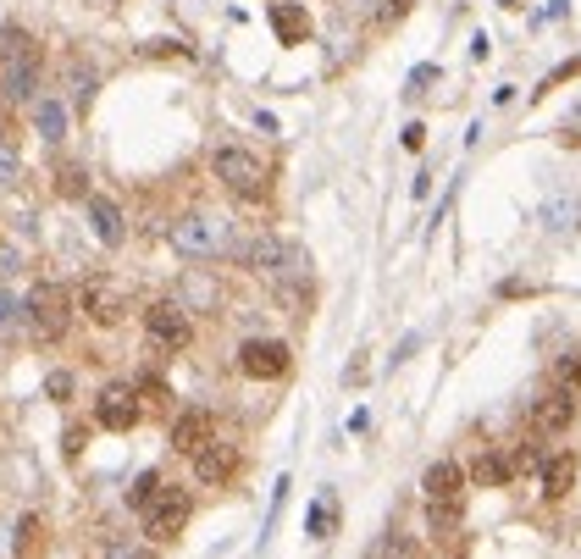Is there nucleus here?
Returning <instances> with one entry per match:
<instances>
[{
	"mask_svg": "<svg viewBox=\"0 0 581 559\" xmlns=\"http://www.w3.org/2000/svg\"><path fill=\"white\" fill-rule=\"evenodd\" d=\"M89 222H95L100 244H111V250L122 244V211H117V200H106V194H89Z\"/></svg>",
	"mask_w": 581,
	"mask_h": 559,
	"instance_id": "dca6fc26",
	"label": "nucleus"
},
{
	"mask_svg": "<svg viewBox=\"0 0 581 559\" xmlns=\"http://www.w3.org/2000/svg\"><path fill=\"white\" fill-rule=\"evenodd\" d=\"M233 471H238V449H233V443H222V438H211L200 454H194V476H200L205 488H222Z\"/></svg>",
	"mask_w": 581,
	"mask_h": 559,
	"instance_id": "f8f14e48",
	"label": "nucleus"
},
{
	"mask_svg": "<svg viewBox=\"0 0 581 559\" xmlns=\"http://www.w3.org/2000/svg\"><path fill=\"white\" fill-rule=\"evenodd\" d=\"M272 28H277L283 45H305V39H310V12H305V6H294V0H277V6H272Z\"/></svg>",
	"mask_w": 581,
	"mask_h": 559,
	"instance_id": "2eb2a0df",
	"label": "nucleus"
},
{
	"mask_svg": "<svg viewBox=\"0 0 581 559\" xmlns=\"http://www.w3.org/2000/svg\"><path fill=\"white\" fill-rule=\"evenodd\" d=\"M34 128L56 144L61 133H67V106H61V100H34Z\"/></svg>",
	"mask_w": 581,
	"mask_h": 559,
	"instance_id": "6ab92c4d",
	"label": "nucleus"
},
{
	"mask_svg": "<svg viewBox=\"0 0 581 559\" xmlns=\"http://www.w3.org/2000/svg\"><path fill=\"white\" fill-rule=\"evenodd\" d=\"M432 78H438V67H415V72H410V95H421V89H427Z\"/></svg>",
	"mask_w": 581,
	"mask_h": 559,
	"instance_id": "c9c22d12",
	"label": "nucleus"
},
{
	"mask_svg": "<svg viewBox=\"0 0 581 559\" xmlns=\"http://www.w3.org/2000/svg\"><path fill=\"white\" fill-rule=\"evenodd\" d=\"M570 488H576V454H554L543 465V493L548 499H565Z\"/></svg>",
	"mask_w": 581,
	"mask_h": 559,
	"instance_id": "f3484780",
	"label": "nucleus"
},
{
	"mask_svg": "<svg viewBox=\"0 0 581 559\" xmlns=\"http://www.w3.org/2000/svg\"><path fill=\"white\" fill-rule=\"evenodd\" d=\"M559 139H565V144H581V111L565 122V133H559Z\"/></svg>",
	"mask_w": 581,
	"mask_h": 559,
	"instance_id": "4c0bfd02",
	"label": "nucleus"
},
{
	"mask_svg": "<svg viewBox=\"0 0 581 559\" xmlns=\"http://www.w3.org/2000/svg\"><path fill=\"white\" fill-rule=\"evenodd\" d=\"M95 6H100V12H111V6H117V0H95Z\"/></svg>",
	"mask_w": 581,
	"mask_h": 559,
	"instance_id": "ea45409f",
	"label": "nucleus"
},
{
	"mask_svg": "<svg viewBox=\"0 0 581 559\" xmlns=\"http://www.w3.org/2000/svg\"><path fill=\"white\" fill-rule=\"evenodd\" d=\"M61 194H83V167H61Z\"/></svg>",
	"mask_w": 581,
	"mask_h": 559,
	"instance_id": "f704fd0d",
	"label": "nucleus"
},
{
	"mask_svg": "<svg viewBox=\"0 0 581 559\" xmlns=\"http://www.w3.org/2000/svg\"><path fill=\"white\" fill-rule=\"evenodd\" d=\"M39 95V45L28 28L0 34V100L6 106H34Z\"/></svg>",
	"mask_w": 581,
	"mask_h": 559,
	"instance_id": "f257e3e1",
	"label": "nucleus"
},
{
	"mask_svg": "<svg viewBox=\"0 0 581 559\" xmlns=\"http://www.w3.org/2000/svg\"><path fill=\"white\" fill-rule=\"evenodd\" d=\"M144 333H150L161 349H183L194 338V322H189V310H183L178 299H155V305L144 310Z\"/></svg>",
	"mask_w": 581,
	"mask_h": 559,
	"instance_id": "1a4fd4ad",
	"label": "nucleus"
},
{
	"mask_svg": "<svg viewBox=\"0 0 581 559\" xmlns=\"http://www.w3.org/2000/svg\"><path fill=\"white\" fill-rule=\"evenodd\" d=\"M404 12H410V0H388L377 12V28H393V23H404Z\"/></svg>",
	"mask_w": 581,
	"mask_h": 559,
	"instance_id": "2f4dec72",
	"label": "nucleus"
},
{
	"mask_svg": "<svg viewBox=\"0 0 581 559\" xmlns=\"http://www.w3.org/2000/svg\"><path fill=\"white\" fill-rule=\"evenodd\" d=\"M576 72H581V56L559 61V67H554V72H548V78H543V89H537V95H548V89H559V84H565V78H576Z\"/></svg>",
	"mask_w": 581,
	"mask_h": 559,
	"instance_id": "bb28decb",
	"label": "nucleus"
},
{
	"mask_svg": "<svg viewBox=\"0 0 581 559\" xmlns=\"http://www.w3.org/2000/svg\"><path fill=\"white\" fill-rule=\"evenodd\" d=\"M211 172L216 183H222L227 194H238V200H266V189H272V172H266L261 155L238 150V144H222V150L211 155Z\"/></svg>",
	"mask_w": 581,
	"mask_h": 559,
	"instance_id": "7ed1b4c3",
	"label": "nucleus"
},
{
	"mask_svg": "<svg viewBox=\"0 0 581 559\" xmlns=\"http://www.w3.org/2000/svg\"><path fill=\"white\" fill-rule=\"evenodd\" d=\"M576 427V393H543L532 405V432L537 438H565V432Z\"/></svg>",
	"mask_w": 581,
	"mask_h": 559,
	"instance_id": "9d476101",
	"label": "nucleus"
},
{
	"mask_svg": "<svg viewBox=\"0 0 581 559\" xmlns=\"http://www.w3.org/2000/svg\"><path fill=\"white\" fill-rule=\"evenodd\" d=\"M67 84H72V106L89 111V100H95V84H100V72H95V67H83V61H72Z\"/></svg>",
	"mask_w": 581,
	"mask_h": 559,
	"instance_id": "412c9836",
	"label": "nucleus"
},
{
	"mask_svg": "<svg viewBox=\"0 0 581 559\" xmlns=\"http://www.w3.org/2000/svg\"><path fill=\"white\" fill-rule=\"evenodd\" d=\"M78 305H83V316L95 327H117L122 316H128V288L117 283V277H89V283L78 288Z\"/></svg>",
	"mask_w": 581,
	"mask_h": 559,
	"instance_id": "0eeeda50",
	"label": "nucleus"
},
{
	"mask_svg": "<svg viewBox=\"0 0 581 559\" xmlns=\"http://www.w3.org/2000/svg\"><path fill=\"white\" fill-rule=\"evenodd\" d=\"M95 559H155V554L139 548V543H128V537H106V543L95 548Z\"/></svg>",
	"mask_w": 581,
	"mask_h": 559,
	"instance_id": "b1692460",
	"label": "nucleus"
},
{
	"mask_svg": "<svg viewBox=\"0 0 581 559\" xmlns=\"http://www.w3.org/2000/svg\"><path fill=\"white\" fill-rule=\"evenodd\" d=\"M460 521H465V499H454V504H427V526H432L438 537L460 532Z\"/></svg>",
	"mask_w": 581,
	"mask_h": 559,
	"instance_id": "4be33fe9",
	"label": "nucleus"
},
{
	"mask_svg": "<svg viewBox=\"0 0 581 559\" xmlns=\"http://www.w3.org/2000/svg\"><path fill=\"white\" fill-rule=\"evenodd\" d=\"M238 261H244L255 277H266V283H294V277H310V255L299 250V244H288V238H277V233L249 238L244 250H238Z\"/></svg>",
	"mask_w": 581,
	"mask_h": 559,
	"instance_id": "f03ea898",
	"label": "nucleus"
},
{
	"mask_svg": "<svg viewBox=\"0 0 581 559\" xmlns=\"http://www.w3.org/2000/svg\"><path fill=\"white\" fill-rule=\"evenodd\" d=\"M510 476H515V465L498 460V454H476V465H471V482H476V488H504Z\"/></svg>",
	"mask_w": 581,
	"mask_h": 559,
	"instance_id": "a211bd4d",
	"label": "nucleus"
},
{
	"mask_svg": "<svg viewBox=\"0 0 581 559\" xmlns=\"http://www.w3.org/2000/svg\"><path fill=\"white\" fill-rule=\"evenodd\" d=\"M310 537H332V499H321L310 510Z\"/></svg>",
	"mask_w": 581,
	"mask_h": 559,
	"instance_id": "c756f323",
	"label": "nucleus"
},
{
	"mask_svg": "<svg viewBox=\"0 0 581 559\" xmlns=\"http://www.w3.org/2000/svg\"><path fill=\"white\" fill-rule=\"evenodd\" d=\"M155 493H161V476H155V471H144L139 482H133V488H128V504L144 515V510H150V504H155Z\"/></svg>",
	"mask_w": 581,
	"mask_h": 559,
	"instance_id": "393cba45",
	"label": "nucleus"
},
{
	"mask_svg": "<svg viewBox=\"0 0 581 559\" xmlns=\"http://www.w3.org/2000/svg\"><path fill=\"white\" fill-rule=\"evenodd\" d=\"M17 310H23V305H17L6 288H0V333H12V327H17Z\"/></svg>",
	"mask_w": 581,
	"mask_h": 559,
	"instance_id": "473e14b6",
	"label": "nucleus"
},
{
	"mask_svg": "<svg viewBox=\"0 0 581 559\" xmlns=\"http://www.w3.org/2000/svg\"><path fill=\"white\" fill-rule=\"evenodd\" d=\"M23 310H28V327H34L45 344H56V338L72 327V294L61 283H39L34 294H28Z\"/></svg>",
	"mask_w": 581,
	"mask_h": 559,
	"instance_id": "20e7f679",
	"label": "nucleus"
},
{
	"mask_svg": "<svg viewBox=\"0 0 581 559\" xmlns=\"http://www.w3.org/2000/svg\"><path fill=\"white\" fill-rule=\"evenodd\" d=\"M421 488H427V504H454V499H465V471L454 460H438V465H427Z\"/></svg>",
	"mask_w": 581,
	"mask_h": 559,
	"instance_id": "ddd939ff",
	"label": "nucleus"
},
{
	"mask_svg": "<svg viewBox=\"0 0 581 559\" xmlns=\"http://www.w3.org/2000/svg\"><path fill=\"white\" fill-rule=\"evenodd\" d=\"M211 438L216 432H211V416H205V410H183V416L172 421V449L178 454H200Z\"/></svg>",
	"mask_w": 581,
	"mask_h": 559,
	"instance_id": "4468645a",
	"label": "nucleus"
},
{
	"mask_svg": "<svg viewBox=\"0 0 581 559\" xmlns=\"http://www.w3.org/2000/svg\"><path fill=\"white\" fill-rule=\"evenodd\" d=\"M189 515H194V499L183 488H161L155 493V504L144 510V537L150 543H172V537L189 526Z\"/></svg>",
	"mask_w": 581,
	"mask_h": 559,
	"instance_id": "39448f33",
	"label": "nucleus"
},
{
	"mask_svg": "<svg viewBox=\"0 0 581 559\" xmlns=\"http://www.w3.org/2000/svg\"><path fill=\"white\" fill-rule=\"evenodd\" d=\"M288 366H294V355H288L283 338H249V344L238 349V371H244L249 382H277Z\"/></svg>",
	"mask_w": 581,
	"mask_h": 559,
	"instance_id": "6e6552de",
	"label": "nucleus"
},
{
	"mask_svg": "<svg viewBox=\"0 0 581 559\" xmlns=\"http://www.w3.org/2000/svg\"><path fill=\"white\" fill-rule=\"evenodd\" d=\"M277 299L288 305V316H305L310 310V277H294V283H272Z\"/></svg>",
	"mask_w": 581,
	"mask_h": 559,
	"instance_id": "5701e85b",
	"label": "nucleus"
},
{
	"mask_svg": "<svg viewBox=\"0 0 581 559\" xmlns=\"http://www.w3.org/2000/svg\"><path fill=\"white\" fill-rule=\"evenodd\" d=\"M95 421L106 432H133L139 427V393L122 388V382H111V388L95 399Z\"/></svg>",
	"mask_w": 581,
	"mask_h": 559,
	"instance_id": "9b49d317",
	"label": "nucleus"
},
{
	"mask_svg": "<svg viewBox=\"0 0 581 559\" xmlns=\"http://www.w3.org/2000/svg\"><path fill=\"white\" fill-rule=\"evenodd\" d=\"M83 438H89L83 427H67V454H78V449H83Z\"/></svg>",
	"mask_w": 581,
	"mask_h": 559,
	"instance_id": "58836bf2",
	"label": "nucleus"
},
{
	"mask_svg": "<svg viewBox=\"0 0 581 559\" xmlns=\"http://www.w3.org/2000/svg\"><path fill=\"white\" fill-rule=\"evenodd\" d=\"M144 56H183V61H189L194 50L183 45V39H150V45H144Z\"/></svg>",
	"mask_w": 581,
	"mask_h": 559,
	"instance_id": "c85d7f7f",
	"label": "nucleus"
},
{
	"mask_svg": "<svg viewBox=\"0 0 581 559\" xmlns=\"http://www.w3.org/2000/svg\"><path fill=\"white\" fill-rule=\"evenodd\" d=\"M581 388V349L559 360V393H576Z\"/></svg>",
	"mask_w": 581,
	"mask_h": 559,
	"instance_id": "a878e982",
	"label": "nucleus"
},
{
	"mask_svg": "<svg viewBox=\"0 0 581 559\" xmlns=\"http://www.w3.org/2000/svg\"><path fill=\"white\" fill-rule=\"evenodd\" d=\"M421 144H427V128H421V122H410V128H404V150H421Z\"/></svg>",
	"mask_w": 581,
	"mask_h": 559,
	"instance_id": "e433bc0d",
	"label": "nucleus"
},
{
	"mask_svg": "<svg viewBox=\"0 0 581 559\" xmlns=\"http://www.w3.org/2000/svg\"><path fill=\"white\" fill-rule=\"evenodd\" d=\"M222 244H227V227L216 222V216H205V211H189V216L172 222V250H178V255L205 261V255H216Z\"/></svg>",
	"mask_w": 581,
	"mask_h": 559,
	"instance_id": "423d86ee",
	"label": "nucleus"
},
{
	"mask_svg": "<svg viewBox=\"0 0 581 559\" xmlns=\"http://www.w3.org/2000/svg\"><path fill=\"white\" fill-rule=\"evenodd\" d=\"M504 6H526V0H504Z\"/></svg>",
	"mask_w": 581,
	"mask_h": 559,
	"instance_id": "a19ab883",
	"label": "nucleus"
},
{
	"mask_svg": "<svg viewBox=\"0 0 581 559\" xmlns=\"http://www.w3.org/2000/svg\"><path fill=\"white\" fill-rule=\"evenodd\" d=\"M45 393H50V399H72V371H50Z\"/></svg>",
	"mask_w": 581,
	"mask_h": 559,
	"instance_id": "7c9ffc66",
	"label": "nucleus"
},
{
	"mask_svg": "<svg viewBox=\"0 0 581 559\" xmlns=\"http://www.w3.org/2000/svg\"><path fill=\"white\" fill-rule=\"evenodd\" d=\"M189 299H194V305H211L216 288L205 283V277H189V283H183V299H178V305H189Z\"/></svg>",
	"mask_w": 581,
	"mask_h": 559,
	"instance_id": "cd10ccee",
	"label": "nucleus"
},
{
	"mask_svg": "<svg viewBox=\"0 0 581 559\" xmlns=\"http://www.w3.org/2000/svg\"><path fill=\"white\" fill-rule=\"evenodd\" d=\"M45 554V521L39 515H23L17 521V559H39Z\"/></svg>",
	"mask_w": 581,
	"mask_h": 559,
	"instance_id": "aec40b11",
	"label": "nucleus"
},
{
	"mask_svg": "<svg viewBox=\"0 0 581 559\" xmlns=\"http://www.w3.org/2000/svg\"><path fill=\"white\" fill-rule=\"evenodd\" d=\"M498 294H504V299H532L537 283H526V277H510V283H498Z\"/></svg>",
	"mask_w": 581,
	"mask_h": 559,
	"instance_id": "72a5a7b5",
	"label": "nucleus"
}]
</instances>
